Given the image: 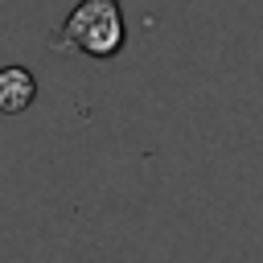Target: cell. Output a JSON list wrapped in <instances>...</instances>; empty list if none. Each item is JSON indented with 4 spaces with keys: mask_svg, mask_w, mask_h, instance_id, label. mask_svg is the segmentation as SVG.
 <instances>
[{
    "mask_svg": "<svg viewBox=\"0 0 263 263\" xmlns=\"http://www.w3.org/2000/svg\"><path fill=\"white\" fill-rule=\"evenodd\" d=\"M127 45V25L119 0H78L70 16L58 25V37L49 41L53 53H78L95 62L119 58Z\"/></svg>",
    "mask_w": 263,
    "mask_h": 263,
    "instance_id": "obj_1",
    "label": "cell"
},
{
    "mask_svg": "<svg viewBox=\"0 0 263 263\" xmlns=\"http://www.w3.org/2000/svg\"><path fill=\"white\" fill-rule=\"evenodd\" d=\"M37 99V78L29 66H0V115H21Z\"/></svg>",
    "mask_w": 263,
    "mask_h": 263,
    "instance_id": "obj_2",
    "label": "cell"
}]
</instances>
